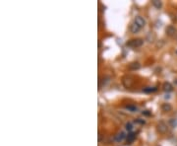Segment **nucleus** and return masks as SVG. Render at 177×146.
<instances>
[{
	"label": "nucleus",
	"instance_id": "nucleus-15",
	"mask_svg": "<svg viewBox=\"0 0 177 146\" xmlns=\"http://www.w3.org/2000/svg\"><path fill=\"white\" fill-rule=\"evenodd\" d=\"M169 122H170V125L173 126V127H175V126L177 125V122L174 119H171L170 120H169Z\"/></svg>",
	"mask_w": 177,
	"mask_h": 146
},
{
	"label": "nucleus",
	"instance_id": "nucleus-16",
	"mask_svg": "<svg viewBox=\"0 0 177 146\" xmlns=\"http://www.w3.org/2000/svg\"><path fill=\"white\" fill-rule=\"evenodd\" d=\"M135 122H137V123H141V125H145L146 123V122L144 120H141V119H137L136 120H135Z\"/></svg>",
	"mask_w": 177,
	"mask_h": 146
},
{
	"label": "nucleus",
	"instance_id": "nucleus-9",
	"mask_svg": "<svg viewBox=\"0 0 177 146\" xmlns=\"http://www.w3.org/2000/svg\"><path fill=\"white\" fill-rule=\"evenodd\" d=\"M135 138H136V133L130 132L127 135V138H126V140H127V143H132L135 140Z\"/></svg>",
	"mask_w": 177,
	"mask_h": 146
},
{
	"label": "nucleus",
	"instance_id": "nucleus-5",
	"mask_svg": "<svg viewBox=\"0 0 177 146\" xmlns=\"http://www.w3.org/2000/svg\"><path fill=\"white\" fill-rule=\"evenodd\" d=\"M134 23L137 24L140 28H143V27L146 26V20L143 18L142 16H137L134 20Z\"/></svg>",
	"mask_w": 177,
	"mask_h": 146
},
{
	"label": "nucleus",
	"instance_id": "nucleus-7",
	"mask_svg": "<svg viewBox=\"0 0 177 146\" xmlns=\"http://www.w3.org/2000/svg\"><path fill=\"white\" fill-rule=\"evenodd\" d=\"M172 110V106L168 103H164L161 105V111L164 112V113H167V112H170Z\"/></svg>",
	"mask_w": 177,
	"mask_h": 146
},
{
	"label": "nucleus",
	"instance_id": "nucleus-6",
	"mask_svg": "<svg viewBox=\"0 0 177 146\" xmlns=\"http://www.w3.org/2000/svg\"><path fill=\"white\" fill-rule=\"evenodd\" d=\"M162 88H163V91L166 92V93H169V92L173 91V86L171 85L169 82L163 83V85H162Z\"/></svg>",
	"mask_w": 177,
	"mask_h": 146
},
{
	"label": "nucleus",
	"instance_id": "nucleus-1",
	"mask_svg": "<svg viewBox=\"0 0 177 146\" xmlns=\"http://www.w3.org/2000/svg\"><path fill=\"white\" fill-rule=\"evenodd\" d=\"M144 44V40L142 39H134V40H131L129 41L126 46L129 47H132V49H137V47H140L143 46Z\"/></svg>",
	"mask_w": 177,
	"mask_h": 146
},
{
	"label": "nucleus",
	"instance_id": "nucleus-17",
	"mask_svg": "<svg viewBox=\"0 0 177 146\" xmlns=\"http://www.w3.org/2000/svg\"><path fill=\"white\" fill-rule=\"evenodd\" d=\"M143 115H145V116H151V113H150V111H145L143 112Z\"/></svg>",
	"mask_w": 177,
	"mask_h": 146
},
{
	"label": "nucleus",
	"instance_id": "nucleus-10",
	"mask_svg": "<svg viewBox=\"0 0 177 146\" xmlns=\"http://www.w3.org/2000/svg\"><path fill=\"white\" fill-rule=\"evenodd\" d=\"M141 65H140L139 62H132L129 64V68L132 69V70H136V69H139Z\"/></svg>",
	"mask_w": 177,
	"mask_h": 146
},
{
	"label": "nucleus",
	"instance_id": "nucleus-3",
	"mask_svg": "<svg viewBox=\"0 0 177 146\" xmlns=\"http://www.w3.org/2000/svg\"><path fill=\"white\" fill-rule=\"evenodd\" d=\"M165 32H166V35L171 36V38H174L177 35V30L175 29V27L173 26H168L165 29Z\"/></svg>",
	"mask_w": 177,
	"mask_h": 146
},
{
	"label": "nucleus",
	"instance_id": "nucleus-13",
	"mask_svg": "<svg viewBox=\"0 0 177 146\" xmlns=\"http://www.w3.org/2000/svg\"><path fill=\"white\" fill-rule=\"evenodd\" d=\"M125 128H126V130L132 131V130H133V125H132L131 122H127V123L125 125Z\"/></svg>",
	"mask_w": 177,
	"mask_h": 146
},
{
	"label": "nucleus",
	"instance_id": "nucleus-8",
	"mask_svg": "<svg viewBox=\"0 0 177 146\" xmlns=\"http://www.w3.org/2000/svg\"><path fill=\"white\" fill-rule=\"evenodd\" d=\"M142 28H140L139 26H138L137 24H132L131 26H130V31L133 34H137V33H139L140 32V30H141Z\"/></svg>",
	"mask_w": 177,
	"mask_h": 146
},
{
	"label": "nucleus",
	"instance_id": "nucleus-12",
	"mask_svg": "<svg viewBox=\"0 0 177 146\" xmlns=\"http://www.w3.org/2000/svg\"><path fill=\"white\" fill-rule=\"evenodd\" d=\"M153 5L157 9H159V8H161L162 6V3L161 1H159V0H153Z\"/></svg>",
	"mask_w": 177,
	"mask_h": 146
},
{
	"label": "nucleus",
	"instance_id": "nucleus-18",
	"mask_svg": "<svg viewBox=\"0 0 177 146\" xmlns=\"http://www.w3.org/2000/svg\"><path fill=\"white\" fill-rule=\"evenodd\" d=\"M157 146H159V145H157Z\"/></svg>",
	"mask_w": 177,
	"mask_h": 146
},
{
	"label": "nucleus",
	"instance_id": "nucleus-2",
	"mask_svg": "<svg viewBox=\"0 0 177 146\" xmlns=\"http://www.w3.org/2000/svg\"><path fill=\"white\" fill-rule=\"evenodd\" d=\"M156 130L157 132H159L161 134H165L168 131V125L163 120H161V122L156 125Z\"/></svg>",
	"mask_w": 177,
	"mask_h": 146
},
{
	"label": "nucleus",
	"instance_id": "nucleus-14",
	"mask_svg": "<svg viewBox=\"0 0 177 146\" xmlns=\"http://www.w3.org/2000/svg\"><path fill=\"white\" fill-rule=\"evenodd\" d=\"M126 109L129 110V111H131V112L137 111V107L136 106H126Z\"/></svg>",
	"mask_w": 177,
	"mask_h": 146
},
{
	"label": "nucleus",
	"instance_id": "nucleus-4",
	"mask_svg": "<svg viewBox=\"0 0 177 146\" xmlns=\"http://www.w3.org/2000/svg\"><path fill=\"white\" fill-rule=\"evenodd\" d=\"M126 138H127V135H126V133L123 132V131H120V132H118L116 135H114V140L116 142H122V141H124Z\"/></svg>",
	"mask_w": 177,
	"mask_h": 146
},
{
	"label": "nucleus",
	"instance_id": "nucleus-11",
	"mask_svg": "<svg viewBox=\"0 0 177 146\" xmlns=\"http://www.w3.org/2000/svg\"><path fill=\"white\" fill-rule=\"evenodd\" d=\"M156 90H157L156 87H147V88L143 89V91H144L145 93H153V92H156Z\"/></svg>",
	"mask_w": 177,
	"mask_h": 146
}]
</instances>
